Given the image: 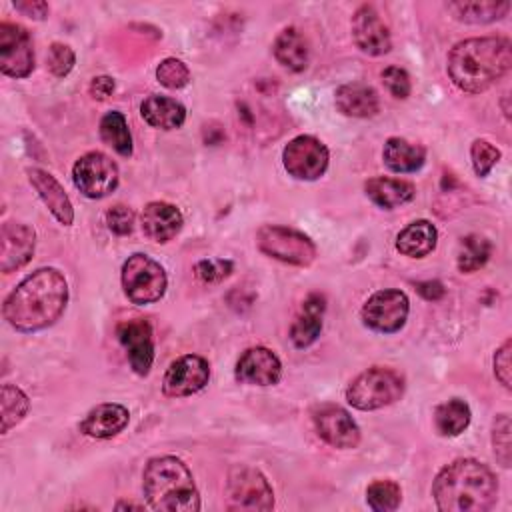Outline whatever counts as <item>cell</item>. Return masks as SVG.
I'll list each match as a JSON object with an SVG mask.
<instances>
[{
    "mask_svg": "<svg viewBox=\"0 0 512 512\" xmlns=\"http://www.w3.org/2000/svg\"><path fill=\"white\" fill-rule=\"evenodd\" d=\"M68 304V282L56 268H38L4 300V320L18 332H38L52 326Z\"/></svg>",
    "mask_w": 512,
    "mask_h": 512,
    "instance_id": "1",
    "label": "cell"
},
{
    "mask_svg": "<svg viewBox=\"0 0 512 512\" xmlns=\"http://www.w3.org/2000/svg\"><path fill=\"white\" fill-rule=\"evenodd\" d=\"M432 496L442 512H486L496 504L498 482L486 464L458 458L436 474Z\"/></svg>",
    "mask_w": 512,
    "mask_h": 512,
    "instance_id": "2",
    "label": "cell"
},
{
    "mask_svg": "<svg viewBox=\"0 0 512 512\" xmlns=\"http://www.w3.org/2000/svg\"><path fill=\"white\" fill-rule=\"evenodd\" d=\"M512 66V44L504 36L458 42L448 54V76L464 92L478 94L498 82Z\"/></svg>",
    "mask_w": 512,
    "mask_h": 512,
    "instance_id": "3",
    "label": "cell"
},
{
    "mask_svg": "<svg viewBox=\"0 0 512 512\" xmlns=\"http://www.w3.org/2000/svg\"><path fill=\"white\" fill-rule=\"evenodd\" d=\"M142 490L148 506L160 512H196L200 494L192 472L176 456H156L142 472Z\"/></svg>",
    "mask_w": 512,
    "mask_h": 512,
    "instance_id": "4",
    "label": "cell"
},
{
    "mask_svg": "<svg viewBox=\"0 0 512 512\" xmlns=\"http://www.w3.org/2000/svg\"><path fill=\"white\" fill-rule=\"evenodd\" d=\"M404 394V380L392 368L374 366L358 374L346 388V400L356 410H378Z\"/></svg>",
    "mask_w": 512,
    "mask_h": 512,
    "instance_id": "5",
    "label": "cell"
},
{
    "mask_svg": "<svg viewBox=\"0 0 512 512\" xmlns=\"http://www.w3.org/2000/svg\"><path fill=\"white\" fill-rule=\"evenodd\" d=\"M166 272L150 256L136 252L122 264V288L130 302L152 304L158 302L166 292Z\"/></svg>",
    "mask_w": 512,
    "mask_h": 512,
    "instance_id": "6",
    "label": "cell"
},
{
    "mask_svg": "<svg viewBox=\"0 0 512 512\" xmlns=\"http://www.w3.org/2000/svg\"><path fill=\"white\" fill-rule=\"evenodd\" d=\"M256 244L262 254L292 266L304 268V266H310L316 258L314 242L306 234L288 226H278V224L262 226L256 232Z\"/></svg>",
    "mask_w": 512,
    "mask_h": 512,
    "instance_id": "7",
    "label": "cell"
},
{
    "mask_svg": "<svg viewBox=\"0 0 512 512\" xmlns=\"http://www.w3.org/2000/svg\"><path fill=\"white\" fill-rule=\"evenodd\" d=\"M226 506L230 510H272L274 492L266 476L250 466H238L226 482Z\"/></svg>",
    "mask_w": 512,
    "mask_h": 512,
    "instance_id": "8",
    "label": "cell"
},
{
    "mask_svg": "<svg viewBox=\"0 0 512 512\" xmlns=\"http://www.w3.org/2000/svg\"><path fill=\"white\" fill-rule=\"evenodd\" d=\"M120 172L116 162L104 152L82 154L72 166V182L86 198H104L116 190Z\"/></svg>",
    "mask_w": 512,
    "mask_h": 512,
    "instance_id": "9",
    "label": "cell"
},
{
    "mask_svg": "<svg viewBox=\"0 0 512 512\" xmlns=\"http://www.w3.org/2000/svg\"><path fill=\"white\" fill-rule=\"evenodd\" d=\"M410 302L402 290H378L362 306V322L380 334L398 332L408 318Z\"/></svg>",
    "mask_w": 512,
    "mask_h": 512,
    "instance_id": "10",
    "label": "cell"
},
{
    "mask_svg": "<svg viewBox=\"0 0 512 512\" xmlns=\"http://www.w3.org/2000/svg\"><path fill=\"white\" fill-rule=\"evenodd\" d=\"M328 148L310 134L292 138L282 150V164L296 180H318L328 168Z\"/></svg>",
    "mask_w": 512,
    "mask_h": 512,
    "instance_id": "11",
    "label": "cell"
},
{
    "mask_svg": "<svg viewBox=\"0 0 512 512\" xmlns=\"http://www.w3.org/2000/svg\"><path fill=\"white\" fill-rule=\"evenodd\" d=\"M0 70L10 78H26L34 70L32 38L20 24H0Z\"/></svg>",
    "mask_w": 512,
    "mask_h": 512,
    "instance_id": "12",
    "label": "cell"
},
{
    "mask_svg": "<svg viewBox=\"0 0 512 512\" xmlns=\"http://www.w3.org/2000/svg\"><path fill=\"white\" fill-rule=\"evenodd\" d=\"M210 380V366L198 354L176 358L162 380V392L168 398H184L200 392Z\"/></svg>",
    "mask_w": 512,
    "mask_h": 512,
    "instance_id": "13",
    "label": "cell"
},
{
    "mask_svg": "<svg viewBox=\"0 0 512 512\" xmlns=\"http://www.w3.org/2000/svg\"><path fill=\"white\" fill-rule=\"evenodd\" d=\"M312 420L326 444L334 448H356L360 444V428L342 406L322 404L314 408Z\"/></svg>",
    "mask_w": 512,
    "mask_h": 512,
    "instance_id": "14",
    "label": "cell"
},
{
    "mask_svg": "<svg viewBox=\"0 0 512 512\" xmlns=\"http://www.w3.org/2000/svg\"><path fill=\"white\" fill-rule=\"evenodd\" d=\"M116 336L126 350L132 370L138 376H146L154 362V338L150 324L142 318L124 320L118 324Z\"/></svg>",
    "mask_w": 512,
    "mask_h": 512,
    "instance_id": "15",
    "label": "cell"
},
{
    "mask_svg": "<svg viewBox=\"0 0 512 512\" xmlns=\"http://www.w3.org/2000/svg\"><path fill=\"white\" fill-rule=\"evenodd\" d=\"M354 44L368 56H382L390 52L392 38L388 26L372 4H362L352 16Z\"/></svg>",
    "mask_w": 512,
    "mask_h": 512,
    "instance_id": "16",
    "label": "cell"
},
{
    "mask_svg": "<svg viewBox=\"0 0 512 512\" xmlns=\"http://www.w3.org/2000/svg\"><path fill=\"white\" fill-rule=\"evenodd\" d=\"M36 234L24 222H4L0 228V270L4 274L26 266L34 256Z\"/></svg>",
    "mask_w": 512,
    "mask_h": 512,
    "instance_id": "17",
    "label": "cell"
},
{
    "mask_svg": "<svg viewBox=\"0 0 512 512\" xmlns=\"http://www.w3.org/2000/svg\"><path fill=\"white\" fill-rule=\"evenodd\" d=\"M234 376L242 384L272 386L282 376V362L270 348L252 346L238 358Z\"/></svg>",
    "mask_w": 512,
    "mask_h": 512,
    "instance_id": "18",
    "label": "cell"
},
{
    "mask_svg": "<svg viewBox=\"0 0 512 512\" xmlns=\"http://www.w3.org/2000/svg\"><path fill=\"white\" fill-rule=\"evenodd\" d=\"M140 224H142V232L152 240V242H170L184 224L182 212L170 204V202H148L142 210L140 216Z\"/></svg>",
    "mask_w": 512,
    "mask_h": 512,
    "instance_id": "19",
    "label": "cell"
},
{
    "mask_svg": "<svg viewBox=\"0 0 512 512\" xmlns=\"http://www.w3.org/2000/svg\"><path fill=\"white\" fill-rule=\"evenodd\" d=\"M28 180L34 186V190L38 192L40 200L52 212V216L60 224L70 226L74 220V208H72V202H70L66 190L62 188V184L50 172H46L42 168H28Z\"/></svg>",
    "mask_w": 512,
    "mask_h": 512,
    "instance_id": "20",
    "label": "cell"
},
{
    "mask_svg": "<svg viewBox=\"0 0 512 512\" xmlns=\"http://www.w3.org/2000/svg\"><path fill=\"white\" fill-rule=\"evenodd\" d=\"M130 420V412L126 406L116 402H104L94 406L86 418L80 422V432L90 438H112L120 434Z\"/></svg>",
    "mask_w": 512,
    "mask_h": 512,
    "instance_id": "21",
    "label": "cell"
},
{
    "mask_svg": "<svg viewBox=\"0 0 512 512\" xmlns=\"http://www.w3.org/2000/svg\"><path fill=\"white\" fill-rule=\"evenodd\" d=\"M334 102L338 112L350 118H372L380 110L378 92L362 82L342 84L334 94Z\"/></svg>",
    "mask_w": 512,
    "mask_h": 512,
    "instance_id": "22",
    "label": "cell"
},
{
    "mask_svg": "<svg viewBox=\"0 0 512 512\" xmlns=\"http://www.w3.org/2000/svg\"><path fill=\"white\" fill-rule=\"evenodd\" d=\"M324 296L310 294L304 302L300 312L296 314L292 328H290V340L296 348H308L316 342L322 330V316H324Z\"/></svg>",
    "mask_w": 512,
    "mask_h": 512,
    "instance_id": "23",
    "label": "cell"
},
{
    "mask_svg": "<svg viewBox=\"0 0 512 512\" xmlns=\"http://www.w3.org/2000/svg\"><path fill=\"white\" fill-rule=\"evenodd\" d=\"M366 196L384 210H394L416 196V188L412 182L388 176H374L364 184Z\"/></svg>",
    "mask_w": 512,
    "mask_h": 512,
    "instance_id": "24",
    "label": "cell"
},
{
    "mask_svg": "<svg viewBox=\"0 0 512 512\" xmlns=\"http://www.w3.org/2000/svg\"><path fill=\"white\" fill-rule=\"evenodd\" d=\"M140 114L144 122L160 130L180 128L186 120V108L178 100L160 94H150L148 98H144V102L140 104Z\"/></svg>",
    "mask_w": 512,
    "mask_h": 512,
    "instance_id": "25",
    "label": "cell"
},
{
    "mask_svg": "<svg viewBox=\"0 0 512 512\" xmlns=\"http://www.w3.org/2000/svg\"><path fill=\"white\" fill-rule=\"evenodd\" d=\"M438 232L428 220H414L396 236V250L408 258H424L436 248Z\"/></svg>",
    "mask_w": 512,
    "mask_h": 512,
    "instance_id": "26",
    "label": "cell"
},
{
    "mask_svg": "<svg viewBox=\"0 0 512 512\" xmlns=\"http://www.w3.org/2000/svg\"><path fill=\"white\" fill-rule=\"evenodd\" d=\"M384 164L398 174H408L416 172L424 166L426 162V150L420 144H412L404 138L392 136L386 140L384 150H382Z\"/></svg>",
    "mask_w": 512,
    "mask_h": 512,
    "instance_id": "27",
    "label": "cell"
},
{
    "mask_svg": "<svg viewBox=\"0 0 512 512\" xmlns=\"http://www.w3.org/2000/svg\"><path fill=\"white\" fill-rule=\"evenodd\" d=\"M446 10L452 14L454 20L464 24H488L500 20L508 14L510 2H496V0H470V2H446Z\"/></svg>",
    "mask_w": 512,
    "mask_h": 512,
    "instance_id": "28",
    "label": "cell"
},
{
    "mask_svg": "<svg viewBox=\"0 0 512 512\" xmlns=\"http://www.w3.org/2000/svg\"><path fill=\"white\" fill-rule=\"evenodd\" d=\"M274 56L284 68L292 72H302L308 66V58H310L308 42L298 28L288 26L276 36Z\"/></svg>",
    "mask_w": 512,
    "mask_h": 512,
    "instance_id": "29",
    "label": "cell"
},
{
    "mask_svg": "<svg viewBox=\"0 0 512 512\" xmlns=\"http://www.w3.org/2000/svg\"><path fill=\"white\" fill-rule=\"evenodd\" d=\"M470 406L460 400V398H452L444 404H440L434 412V424H436V430L442 434V436H458L462 434L468 424H470Z\"/></svg>",
    "mask_w": 512,
    "mask_h": 512,
    "instance_id": "30",
    "label": "cell"
},
{
    "mask_svg": "<svg viewBox=\"0 0 512 512\" xmlns=\"http://www.w3.org/2000/svg\"><path fill=\"white\" fill-rule=\"evenodd\" d=\"M100 138L106 146H110L120 156H132V136L128 130V122L122 112H108L100 120Z\"/></svg>",
    "mask_w": 512,
    "mask_h": 512,
    "instance_id": "31",
    "label": "cell"
},
{
    "mask_svg": "<svg viewBox=\"0 0 512 512\" xmlns=\"http://www.w3.org/2000/svg\"><path fill=\"white\" fill-rule=\"evenodd\" d=\"M492 254V244L488 238L478 236V234H470L466 238H462L460 248H458V270L468 274V272H476L478 268H482L488 258Z\"/></svg>",
    "mask_w": 512,
    "mask_h": 512,
    "instance_id": "32",
    "label": "cell"
},
{
    "mask_svg": "<svg viewBox=\"0 0 512 512\" xmlns=\"http://www.w3.org/2000/svg\"><path fill=\"white\" fill-rule=\"evenodd\" d=\"M30 400L28 396L14 384H2L0 390V410H2V434L20 424L28 414Z\"/></svg>",
    "mask_w": 512,
    "mask_h": 512,
    "instance_id": "33",
    "label": "cell"
},
{
    "mask_svg": "<svg viewBox=\"0 0 512 512\" xmlns=\"http://www.w3.org/2000/svg\"><path fill=\"white\" fill-rule=\"evenodd\" d=\"M402 490L392 480H374L366 488V502L374 512H392L400 506Z\"/></svg>",
    "mask_w": 512,
    "mask_h": 512,
    "instance_id": "34",
    "label": "cell"
},
{
    "mask_svg": "<svg viewBox=\"0 0 512 512\" xmlns=\"http://www.w3.org/2000/svg\"><path fill=\"white\" fill-rule=\"evenodd\" d=\"M492 448L498 464L510 468L512 462V442H510V416L498 414L492 424Z\"/></svg>",
    "mask_w": 512,
    "mask_h": 512,
    "instance_id": "35",
    "label": "cell"
},
{
    "mask_svg": "<svg viewBox=\"0 0 512 512\" xmlns=\"http://www.w3.org/2000/svg\"><path fill=\"white\" fill-rule=\"evenodd\" d=\"M156 78L170 90H180L190 82L188 66L178 58H164L156 68Z\"/></svg>",
    "mask_w": 512,
    "mask_h": 512,
    "instance_id": "36",
    "label": "cell"
},
{
    "mask_svg": "<svg viewBox=\"0 0 512 512\" xmlns=\"http://www.w3.org/2000/svg\"><path fill=\"white\" fill-rule=\"evenodd\" d=\"M470 158H472V166H474V172L484 178L488 176V172L494 168V164L500 160V150L490 144L488 140H474L472 146H470Z\"/></svg>",
    "mask_w": 512,
    "mask_h": 512,
    "instance_id": "37",
    "label": "cell"
},
{
    "mask_svg": "<svg viewBox=\"0 0 512 512\" xmlns=\"http://www.w3.org/2000/svg\"><path fill=\"white\" fill-rule=\"evenodd\" d=\"M74 64H76V54L68 44L54 42L48 48V68L54 76H58V78L68 76L70 70L74 68Z\"/></svg>",
    "mask_w": 512,
    "mask_h": 512,
    "instance_id": "38",
    "label": "cell"
},
{
    "mask_svg": "<svg viewBox=\"0 0 512 512\" xmlns=\"http://www.w3.org/2000/svg\"><path fill=\"white\" fill-rule=\"evenodd\" d=\"M382 82L388 88V92L394 98H408L412 92V84H410V76L404 68L400 66H388L382 70Z\"/></svg>",
    "mask_w": 512,
    "mask_h": 512,
    "instance_id": "39",
    "label": "cell"
},
{
    "mask_svg": "<svg viewBox=\"0 0 512 512\" xmlns=\"http://www.w3.org/2000/svg\"><path fill=\"white\" fill-rule=\"evenodd\" d=\"M106 224L114 234L126 236L134 228V212L124 204H116L106 212Z\"/></svg>",
    "mask_w": 512,
    "mask_h": 512,
    "instance_id": "40",
    "label": "cell"
},
{
    "mask_svg": "<svg viewBox=\"0 0 512 512\" xmlns=\"http://www.w3.org/2000/svg\"><path fill=\"white\" fill-rule=\"evenodd\" d=\"M510 352H512V342L508 338V340H504V344L494 354V376L498 378V382L506 390H510V386H512V360H510Z\"/></svg>",
    "mask_w": 512,
    "mask_h": 512,
    "instance_id": "41",
    "label": "cell"
},
{
    "mask_svg": "<svg viewBox=\"0 0 512 512\" xmlns=\"http://www.w3.org/2000/svg\"><path fill=\"white\" fill-rule=\"evenodd\" d=\"M234 264L230 260H200L196 264V274L204 282H218L232 272Z\"/></svg>",
    "mask_w": 512,
    "mask_h": 512,
    "instance_id": "42",
    "label": "cell"
},
{
    "mask_svg": "<svg viewBox=\"0 0 512 512\" xmlns=\"http://www.w3.org/2000/svg\"><path fill=\"white\" fill-rule=\"evenodd\" d=\"M14 8L18 12H22L24 16L28 18H34V20H44L50 12L48 4L42 2V0H24V2H14Z\"/></svg>",
    "mask_w": 512,
    "mask_h": 512,
    "instance_id": "43",
    "label": "cell"
},
{
    "mask_svg": "<svg viewBox=\"0 0 512 512\" xmlns=\"http://www.w3.org/2000/svg\"><path fill=\"white\" fill-rule=\"evenodd\" d=\"M112 92H114V78L110 76H96L90 82V94L96 100H106L108 96H112Z\"/></svg>",
    "mask_w": 512,
    "mask_h": 512,
    "instance_id": "44",
    "label": "cell"
},
{
    "mask_svg": "<svg viewBox=\"0 0 512 512\" xmlns=\"http://www.w3.org/2000/svg\"><path fill=\"white\" fill-rule=\"evenodd\" d=\"M416 290L426 298V300H438L444 296V286L438 280H426V282H418Z\"/></svg>",
    "mask_w": 512,
    "mask_h": 512,
    "instance_id": "45",
    "label": "cell"
},
{
    "mask_svg": "<svg viewBox=\"0 0 512 512\" xmlns=\"http://www.w3.org/2000/svg\"><path fill=\"white\" fill-rule=\"evenodd\" d=\"M118 508H136V510H140L142 506L140 504H130V502H120Z\"/></svg>",
    "mask_w": 512,
    "mask_h": 512,
    "instance_id": "46",
    "label": "cell"
},
{
    "mask_svg": "<svg viewBox=\"0 0 512 512\" xmlns=\"http://www.w3.org/2000/svg\"><path fill=\"white\" fill-rule=\"evenodd\" d=\"M506 98H508V94H504V102H506ZM504 114H506V118H510V108L504 104Z\"/></svg>",
    "mask_w": 512,
    "mask_h": 512,
    "instance_id": "47",
    "label": "cell"
}]
</instances>
